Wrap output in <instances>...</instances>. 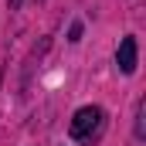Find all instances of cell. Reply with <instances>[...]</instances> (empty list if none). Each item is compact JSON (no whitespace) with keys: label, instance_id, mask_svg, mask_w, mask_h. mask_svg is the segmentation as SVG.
<instances>
[{"label":"cell","instance_id":"1","mask_svg":"<svg viewBox=\"0 0 146 146\" xmlns=\"http://www.w3.org/2000/svg\"><path fill=\"white\" fill-rule=\"evenodd\" d=\"M102 126H106V112L99 109V106H85V109L75 112L68 133H72V139H78V143H92V139H99Z\"/></svg>","mask_w":146,"mask_h":146},{"label":"cell","instance_id":"2","mask_svg":"<svg viewBox=\"0 0 146 146\" xmlns=\"http://www.w3.org/2000/svg\"><path fill=\"white\" fill-rule=\"evenodd\" d=\"M115 65H119L122 75H133V72H136V37H122L119 54H115Z\"/></svg>","mask_w":146,"mask_h":146},{"label":"cell","instance_id":"3","mask_svg":"<svg viewBox=\"0 0 146 146\" xmlns=\"http://www.w3.org/2000/svg\"><path fill=\"white\" fill-rule=\"evenodd\" d=\"M136 136H143V102H139V109H136Z\"/></svg>","mask_w":146,"mask_h":146},{"label":"cell","instance_id":"4","mask_svg":"<svg viewBox=\"0 0 146 146\" xmlns=\"http://www.w3.org/2000/svg\"><path fill=\"white\" fill-rule=\"evenodd\" d=\"M78 37H82V24H72V37L68 41H78Z\"/></svg>","mask_w":146,"mask_h":146},{"label":"cell","instance_id":"5","mask_svg":"<svg viewBox=\"0 0 146 146\" xmlns=\"http://www.w3.org/2000/svg\"><path fill=\"white\" fill-rule=\"evenodd\" d=\"M21 3H24V0H10V7H14V10H17V7H21Z\"/></svg>","mask_w":146,"mask_h":146}]
</instances>
